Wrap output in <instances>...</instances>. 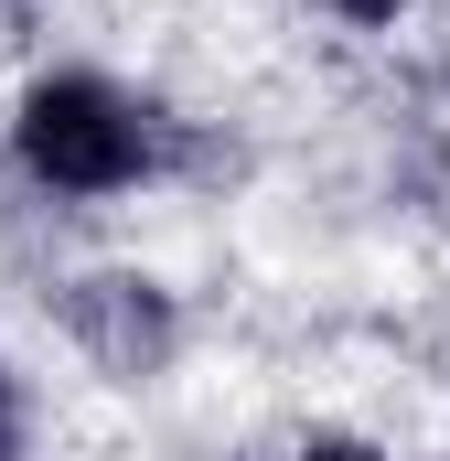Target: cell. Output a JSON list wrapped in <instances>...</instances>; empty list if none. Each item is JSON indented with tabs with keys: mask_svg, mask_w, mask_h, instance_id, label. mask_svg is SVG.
Wrapping results in <instances>:
<instances>
[{
	"mask_svg": "<svg viewBox=\"0 0 450 461\" xmlns=\"http://www.w3.org/2000/svg\"><path fill=\"white\" fill-rule=\"evenodd\" d=\"M150 161V118L118 97L108 76H43L22 97V172L54 194H118Z\"/></svg>",
	"mask_w": 450,
	"mask_h": 461,
	"instance_id": "1",
	"label": "cell"
},
{
	"mask_svg": "<svg viewBox=\"0 0 450 461\" xmlns=\"http://www.w3.org/2000/svg\"><path fill=\"white\" fill-rule=\"evenodd\" d=\"M65 322H76V344L97 354L108 375H161L172 344H183V322H172V290H150V279H76V301H65Z\"/></svg>",
	"mask_w": 450,
	"mask_h": 461,
	"instance_id": "2",
	"label": "cell"
},
{
	"mask_svg": "<svg viewBox=\"0 0 450 461\" xmlns=\"http://www.w3.org/2000/svg\"><path fill=\"white\" fill-rule=\"evenodd\" d=\"M0 461H22V386L0 375Z\"/></svg>",
	"mask_w": 450,
	"mask_h": 461,
	"instance_id": "3",
	"label": "cell"
},
{
	"mask_svg": "<svg viewBox=\"0 0 450 461\" xmlns=\"http://www.w3.org/2000/svg\"><path fill=\"white\" fill-rule=\"evenodd\" d=\"M322 11H343V22H397L408 0H322Z\"/></svg>",
	"mask_w": 450,
	"mask_h": 461,
	"instance_id": "4",
	"label": "cell"
},
{
	"mask_svg": "<svg viewBox=\"0 0 450 461\" xmlns=\"http://www.w3.org/2000/svg\"><path fill=\"white\" fill-rule=\"evenodd\" d=\"M301 461H375V451H364V440H311Z\"/></svg>",
	"mask_w": 450,
	"mask_h": 461,
	"instance_id": "5",
	"label": "cell"
}]
</instances>
